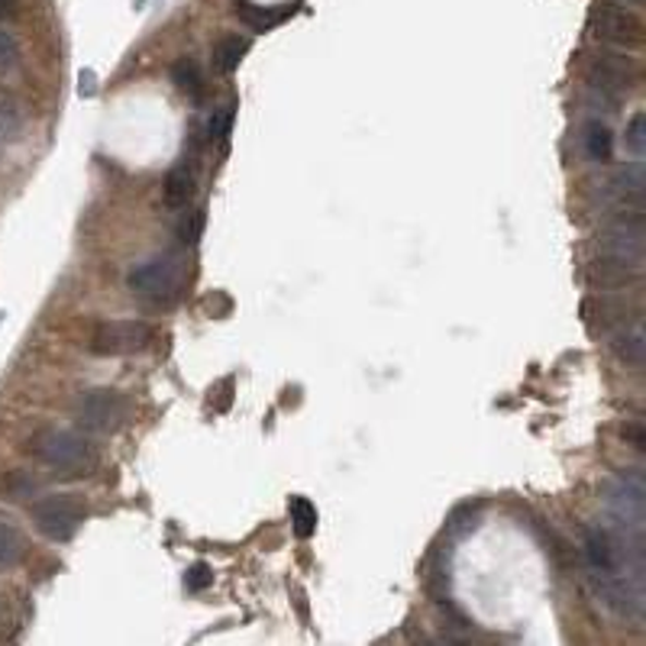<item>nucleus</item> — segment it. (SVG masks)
<instances>
[{"label":"nucleus","mask_w":646,"mask_h":646,"mask_svg":"<svg viewBox=\"0 0 646 646\" xmlns=\"http://www.w3.org/2000/svg\"><path fill=\"white\" fill-rule=\"evenodd\" d=\"M153 340L156 330L146 320H110L94 330L92 350L97 356H133L149 350Z\"/></svg>","instance_id":"nucleus-6"},{"label":"nucleus","mask_w":646,"mask_h":646,"mask_svg":"<svg viewBox=\"0 0 646 646\" xmlns=\"http://www.w3.org/2000/svg\"><path fill=\"white\" fill-rule=\"evenodd\" d=\"M624 143L627 149L634 153V159H644L646 156V117L644 113H634L631 123H627V133H624Z\"/></svg>","instance_id":"nucleus-24"},{"label":"nucleus","mask_w":646,"mask_h":646,"mask_svg":"<svg viewBox=\"0 0 646 646\" xmlns=\"http://www.w3.org/2000/svg\"><path fill=\"white\" fill-rule=\"evenodd\" d=\"M23 556H26V537L10 521L0 517V569L3 572L16 569L23 562Z\"/></svg>","instance_id":"nucleus-18"},{"label":"nucleus","mask_w":646,"mask_h":646,"mask_svg":"<svg viewBox=\"0 0 646 646\" xmlns=\"http://www.w3.org/2000/svg\"><path fill=\"white\" fill-rule=\"evenodd\" d=\"M29 517H33V527L46 540L69 544L78 534L82 521H85V504L75 495H49V498H39L29 508Z\"/></svg>","instance_id":"nucleus-4"},{"label":"nucleus","mask_w":646,"mask_h":646,"mask_svg":"<svg viewBox=\"0 0 646 646\" xmlns=\"http://www.w3.org/2000/svg\"><path fill=\"white\" fill-rule=\"evenodd\" d=\"M644 475L641 472H631V475H618L611 491H608V501H611V511H614V521L627 531H644Z\"/></svg>","instance_id":"nucleus-8"},{"label":"nucleus","mask_w":646,"mask_h":646,"mask_svg":"<svg viewBox=\"0 0 646 646\" xmlns=\"http://www.w3.org/2000/svg\"><path fill=\"white\" fill-rule=\"evenodd\" d=\"M611 350L618 359L631 369H641L646 363V330L644 317H627L611 330Z\"/></svg>","instance_id":"nucleus-10"},{"label":"nucleus","mask_w":646,"mask_h":646,"mask_svg":"<svg viewBox=\"0 0 646 646\" xmlns=\"http://www.w3.org/2000/svg\"><path fill=\"white\" fill-rule=\"evenodd\" d=\"M210 582H214V572H210V565H204V562H194L185 572L187 592H204Z\"/></svg>","instance_id":"nucleus-26"},{"label":"nucleus","mask_w":646,"mask_h":646,"mask_svg":"<svg viewBox=\"0 0 646 646\" xmlns=\"http://www.w3.org/2000/svg\"><path fill=\"white\" fill-rule=\"evenodd\" d=\"M204 227H207V210H204V207H191V204H187L185 210H182L179 227H175V236H179V243H182V246H194V243L204 236Z\"/></svg>","instance_id":"nucleus-19"},{"label":"nucleus","mask_w":646,"mask_h":646,"mask_svg":"<svg viewBox=\"0 0 646 646\" xmlns=\"http://www.w3.org/2000/svg\"><path fill=\"white\" fill-rule=\"evenodd\" d=\"M611 194L618 200V207H644V194H646V175L644 166L634 162V166H624L611 182Z\"/></svg>","instance_id":"nucleus-12"},{"label":"nucleus","mask_w":646,"mask_h":646,"mask_svg":"<svg viewBox=\"0 0 646 646\" xmlns=\"http://www.w3.org/2000/svg\"><path fill=\"white\" fill-rule=\"evenodd\" d=\"M185 278V256L169 249V253H159V256H149L146 263H139L130 276L126 284L133 294L139 297H149V301H172L179 284Z\"/></svg>","instance_id":"nucleus-3"},{"label":"nucleus","mask_w":646,"mask_h":646,"mask_svg":"<svg viewBox=\"0 0 646 646\" xmlns=\"http://www.w3.org/2000/svg\"><path fill=\"white\" fill-rule=\"evenodd\" d=\"M634 276H637V269H634V266H624V263H618V259H608V256L595 259V266L588 269L592 284H598L601 291L624 288V284H627V281H631Z\"/></svg>","instance_id":"nucleus-14"},{"label":"nucleus","mask_w":646,"mask_h":646,"mask_svg":"<svg viewBox=\"0 0 646 646\" xmlns=\"http://www.w3.org/2000/svg\"><path fill=\"white\" fill-rule=\"evenodd\" d=\"M233 103H223L217 110H210V120H207V139L210 143H227V136L233 133Z\"/></svg>","instance_id":"nucleus-21"},{"label":"nucleus","mask_w":646,"mask_h":646,"mask_svg":"<svg viewBox=\"0 0 646 646\" xmlns=\"http://www.w3.org/2000/svg\"><path fill=\"white\" fill-rule=\"evenodd\" d=\"M16 13H20V0H0V23L16 20Z\"/></svg>","instance_id":"nucleus-28"},{"label":"nucleus","mask_w":646,"mask_h":646,"mask_svg":"<svg viewBox=\"0 0 646 646\" xmlns=\"http://www.w3.org/2000/svg\"><path fill=\"white\" fill-rule=\"evenodd\" d=\"M582 146H585V156L592 162H608L611 153H614V136L601 120H588L585 133H582Z\"/></svg>","instance_id":"nucleus-16"},{"label":"nucleus","mask_w":646,"mask_h":646,"mask_svg":"<svg viewBox=\"0 0 646 646\" xmlns=\"http://www.w3.org/2000/svg\"><path fill=\"white\" fill-rule=\"evenodd\" d=\"M592 33L601 39V42H611V46H621V49H634L641 46L644 39V23L634 10H627L624 3H611V0H601L595 3L592 10Z\"/></svg>","instance_id":"nucleus-7"},{"label":"nucleus","mask_w":646,"mask_h":646,"mask_svg":"<svg viewBox=\"0 0 646 646\" xmlns=\"http://www.w3.org/2000/svg\"><path fill=\"white\" fill-rule=\"evenodd\" d=\"M627 3H644V0H627Z\"/></svg>","instance_id":"nucleus-29"},{"label":"nucleus","mask_w":646,"mask_h":646,"mask_svg":"<svg viewBox=\"0 0 646 646\" xmlns=\"http://www.w3.org/2000/svg\"><path fill=\"white\" fill-rule=\"evenodd\" d=\"M291 527L301 540H307L317 531V508L307 498H294L291 501Z\"/></svg>","instance_id":"nucleus-20"},{"label":"nucleus","mask_w":646,"mask_h":646,"mask_svg":"<svg viewBox=\"0 0 646 646\" xmlns=\"http://www.w3.org/2000/svg\"><path fill=\"white\" fill-rule=\"evenodd\" d=\"M3 495H7L10 501H26V498L36 495V478L26 475V472H13V475H7V482H3Z\"/></svg>","instance_id":"nucleus-23"},{"label":"nucleus","mask_w":646,"mask_h":646,"mask_svg":"<svg viewBox=\"0 0 646 646\" xmlns=\"http://www.w3.org/2000/svg\"><path fill=\"white\" fill-rule=\"evenodd\" d=\"M75 417L88 434H117L130 420V401L113 388H94L78 401Z\"/></svg>","instance_id":"nucleus-5"},{"label":"nucleus","mask_w":646,"mask_h":646,"mask_svg":"<svg viewBox=\"0 0 646 646\" xmlns=\"http://www.w3.org/2000/svg\"><path fill=\"white\" fill-rule=\"evenodd\" d=\"M197 194V172L191 162H179L169 175H166V187H162V200L169 210H185L187 204Z\"/></svg>","instance_id":"nucleus-11"},{"label":"nucleus","mask_w":646,"mask_h":646,"mask_svg":"<svg viewBox=\"0 0 646 646\" xmlns=\"http://www.w3.org/2000/svg\"><path fill=\"white\" fill-rule=\"evenodd\" d=\"M33 456L65 475H85L97 465V450L85 434L62 430V427H46L29 440Z\"/></svg>","instance_id":"nucleus-1"},{"label":"nucleus","mask_w":646,"mask_h":646,"mask_svg":"<svg viewBox=\"0 0 646 646\" xmlns=\"http://www.w3.org/2000/svg\"><path fill=\"white\" fill-rule=\"evenodd\" d=\"M240 16H243L253 29H259V33L272 29V26H278V23L284 20L281 10H266V7H253V3H243V7H240Z\"/></svg>","instance_id":"nucleus-22"},{"label":"nucleus","mask_w":646,"mask_h":646,"mask_svg":"<svg viewBox=\"0 0 646 646\" xmlns=\"http://www.w3.org/2000/svg\"><path fill=\"white\" fill-rule=\"evenodd\" d=\"M20 65V46H16V39L0 26V72H10V69H16Z\"/></svg>","instance_id":"nucleus-25"},{"label":"nucleus","mask_w":646,"mask_h":646,"mask_svg":"<svg viewBox=\"0 0 646 646\" xmlns=\"http://www.w3.org/2000/svg\"><path fill=\"white\" fill-rule=\"evenodd\" d=\"M621 434H624V443H631V447H634L637 453H644L646 434H644V427H641V424H627V427H624Z\"/></svg>","instance_id":"nucleus-27"},{"label":"nucleus","mask_w":646,"mask_h":646,"mask_svg":"<svg viewBox=\"0 0 646 646\" xmlns=\"http://www.w3.org/2000/svg\"><path fill=\"white\" fill-rule=\"evenodd\" d=\"M644 207H621V210L605 223V233H601V256L641 269V263H644Z\"/></svg>","instance_id":"nucleus-2"},{"label":"nucleus","mask_w":646,"mask_h":646,"mask_svg":"<svg viewBox=\"0 0 646 646\" xmlns=\"http://www.w3.org/2000/svg\"><path fill=\"white\" fill-rule=\"evenodd\" d=\"M175 92L185 94L191 103H200L204 100V92H207V82H204V72L194 59H179L169 72Z\"/></svg>","instance_id":"nucleus-13"},{"label":"nucleus","mask_w":646,"mask_h":646,"mask_svg":"<svg viewBox=\"0 0 646 646\" xmlns=\"http://www.w3.org/2000/svg\"><path fill=\"white\" fill-rule=\"evenodd\" d=\"M634 82H637V65H634V59H627L621 52H601L592 65V88H598V92L621 94Z\"/></svg>","instance_id":"nucleus-9"},{"label":"nucleus","mask_w":646,"mask_h":646,"mask_svg":"<svg viewBox=\"0 0 646 646\" xmlns=\"http://www.w3.org/2000/svg\"><path fill=\"white\" fill-rule=\"evenodd\" d=\"M246 52H249V39L230 33V36H223V39L214 46V69L223 72V75H230V72L240 69V62H243Z\"/></svg>","instance_id":"nucleus-15"},{"label":"nucleus","mask_w":646,"mask_h":646,"mask_svg":"<svg viewBox=\"0 0 646 646\" xmlns=\"http://www.w3.org/2000/svg\"><path fill=\"white\" fill-rule=\"evenodd\" d=\"M26 130V117L20 100L10 92H0V139L3 143H16Z\"/></svg>","instance_id":"nucleus-17"}]
</instances>
